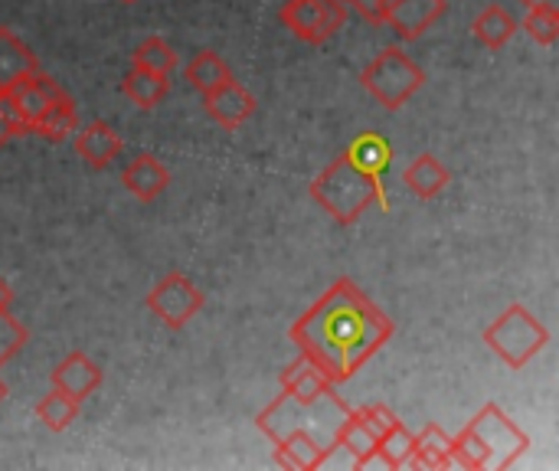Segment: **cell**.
<instances>
[{"label":"cell","mask_w":559,"mask_h":471,"mask_svg":"<svg viewBox=\"0 0 559 471\" xmlns=\"http://www.w3.org/2000/svg\"><path fill=\"white\" fill-rule=\"evenodd\" d=\"M393 321L370 295L350 282L337 279L295 325L292 341L334 387L347 384L383 344L393 338Z\"/></svg>","instance_id":"cell-1"},{"label":"cell","mask_w":559,"mask_h":471,"mask_svg":"<svg viewBox=\"0 0 559 471\" xmlns=\"http://www.w3.org/2000/svg\"><path fill=\"white\" fill-rule=\"evenodd\" d=\"M311 197H314L318 207H324V213H331L344 226L357 223L373 203H380V210H390V197H386L383 177L367 174L347 154L331 161L311 180Z\"/></svg>","instance_id":"cell-2"},{"label":"cell","mask_w":559,"mask_h":471,"mask_svg":"<svg viewBox=\"0 0 559 471\" xmlns=\"http://www.w3.org/2000/svg\"><path fill=\"white\" fill-rule=\"evenodd\" d=\"M350 413V407L334 393L328 390L324 397L318 400H295L292 393L282 390V397H275L255 420V426L272 439L278 443L282 436H292V433H308L314 436L324 449L334 452V439H337V429L344 423V416Z\"/></svg>","instance_id":"cell-3"},{"label":"cell","mask_w":559,"mask_h":471,"mask_svg":"<svg viewBox=\"0 0 559 471\" xmlns=\"http://www.w3.org/2000/svg\"><path fill=\"white\" fill-rule=\"evenodd\" d=\"M485 344H488L511 370H524V367L550 344V331L544 328L540 318H534L531 308L511 305L508 311H501V315L485 328Z\"/></svg>","instance_id":"cell-4"},{"label":"cell","mask_w":559,"mask_h":471,"mask_svg":"<svg viewBox=\"0 0 559 471\" xmlns=\"http://www.w3.org/2000/svg\"><path fill=\"white\" fill-rule=\"evenodd\" d=\"M360 85L386 108V111H400L423 85H426V72L419 69V62H413L400 46L383 49L364 72H360Z\"/></svg>","instance_id":"cell-5"},{"label":"cell","mask_w":559,"mask_h":471,"mask_svg":"<svg viewBox=\"0 0 559 471\" xmlns=\"http://www.w3.org/2000/svg\"><path fill=\"white\" fill-rule=\"evenodd\" d=\"M468 429L481 439L485 452H488V469L504 471L514 469L521 462V456L531 449V436L498 407V403H488L472 423Z\"/></svg>","instance_id":"cell-6"},{"label":"cell","mask_w":559,"mask_h":471,"mask_svg":"<svg viewBox=\"0 0 559 471\" xmlns=\"http://www.w3.org/2000/svg\"><path fill=\"white\" fill-rule=\"evenodd\" d=\"M278 16L295 39L318 46L341 33L347 20V3L344 0H288Z\"/></svg>","instance_id":"cell-7"},{"label":"cell","mask_w":559,"mask_h":471,"mask_svg":"<svg viewBox=\"0 0 559 471\" xmlns=\"http://www.w3.org/2000/svg\"><path fill=\"white\" fill-rule=\"evenodd\" d=\"M203 302H206V295H203L183 272L164 275V279L147 292V308L154 311V318H157L167 331L187 328V325L203 311Z\"/></svg>","instance_id":"cell-8"},{"label":"cell","mask_w":559,"mask_h":471,"mask_svg":"<svg viewBox=\"0 0 559 471\" xmlns=\"http://www.w3.org/2000/svg\"><path fill=\"white\" fill-rule=\"evenodd\" d=\"M7 98H10V105L16 108V115L23 118V125H26V131L33 134V125L39 121V115L56 102V98H62L66 95V89L52 79V75H46L43 69H36V72H29V75H23L10 92H3Z\"/></svg>","instance_id":"cell-9"},{"label":"cell","mask_w":559,"mask_h":471,"mask_svg":"<svg viewBox=\"0 0 559 471\" xmlns=\"http://www.w3.org/2000/svg\"><path fill=\"white\" fill-rule=\"evenodd\" d=\"M203 108H206V115H210L219 128L236 131V128H242V125L255 115L259 102H255V95H252L249 89H242L236 79H229V82H223V85L203 92Z\"/></svg>","instance_id":"cell-10"},{"label":"cell","mask_w":559,"mask_h":471,"mask_svg":"<svg viewBox=\"0 0 559 471\" xmlns=\"http://www.w3.org/2000/svg\"><path fill=\"white\" fill-rule=\"evenodd\" d=\"M386 10V26L400 39H419L436 20L445 16L449 3L445 0H383Z\"/></svg>","instance_id":"cell-11"},{"label":"cell","mask_w":559,"mask_h":471,"mask_svg":"<svg viewBox=\"0 0 559 471\" xmlns=\"http://www.w3.org/2000/svg\"><path fill=\"white\" fill-rule=\"evenodd\" d=\"M102 367L88 357V354H82V351H72L62 364H56V370L49 374V380H52V390H59V393H66V397H72L75 403H85L98 387H102Z\"/></svg>","instance_id":"cell-12"},{"label":"cell","mask_w":559,"mask_h":471,"mask_svg":"<svg viewBox=\"0 0 559 471\" xmlns=\"http://www.w3.org/2000/svg\"><path fill=\"white\" fill-rule=\"evenodd\" d=\"M121 187L131 193V197H138L141 203H151V200H157L167 187H170V170L154 157V154H138V157H131L128 164H124V170H121Z\"/></svg>","instance_id":"cell-13"},{"label":"cell","mask_w":559,"mask_h":471,"mask_svg":"<svg viewBox=\"0 0 559 471\" xmlns=\"http://www.w3.org/2000/svg\"><path fill=\"white\" fill-rule=\"evenodd\" d=\"M121 148H124V141L108 121H92L85 128H75V154L92 170H105L121 154Z\"/></svg>","instance_id":"cell-14"},{"label":"cell","mask_w":559,"mask_h":471,"mask_svg":"<svg viewBox=\"0 0 559 471\" xmlns=\"http://www.w3.org/2000/svg\"><path fill=\"white\" fill-rule=\"evenodd\" d=\"M36 69H39V59L33 56V49L10 26H0V95L10 92L23 75Z\"/></svg>","instance_id":"cell-15"},{"label":"cell","mask_w":559,"mask_h":471,"mask_svg":"<svg viewBox=\"0 0 559 471\" xmlns=\"http://www.w3.org/2000/svg\"><path fill=\"white\" fill-rule=\"evenodd\" d=\"M275 446V462L282 469H298V471H314L321 469L331 456V449H324L314 436L308 433H292V436H282Z\"/></svg>","instance_id":"cell-16"},{"label":"cell","mask_w":559,"mask_h":471,"mask_svg":"<svg viewBox=\"0 0 559 471\" xmlns=\"http://www.w3.org/2000/svg\"><path fill=\"white\" fill-rule=\"evenodd\" d=\"M334 449H344L350 456V466L354 469H367L373 459H377V436L370 433V426L357 416V410H350L337 429V439H334Z\"/></svg>","instance_id":"cell-17"},{"label":"cell","mask_w":559,"mask_h":471,"mask_svg":"<svg viewBox=\"0 0 559 471\" xmlns=\"http://www.w3.org/2000/svg\"><path fill=\"white\" fill-rule=\"evenodd\" d=\"M403 180H406V187H409L419 200H436V197L449 187L452 170H449L439 157L423 154V157H416V161L403 170Z\"/></svg>","instance_id":"cell-18"},{"label":"cell","mask_w":559,"mask_h":471,"mask_svg":"<svg viewBox=\"0 0 559 471\" xmlns=\"http://www.w3.org/2000/svg\"><path fill=\"white\" fill-rule=\"evenodd\" d=\"M406 469H452V436L429 423L419 436H416V449Z\"/></svg>","instance_id":"cell-19"},{"label":"cell","mask_w":559,"mask_h":471,"mask_svg":"<svg viewBox=\"0 0 559 471\" xmlns=\"http://www.w3.org/2000/svg\"><path fill=\"white\" fill-rule=\"evenodd\" d=\"M121 92L138 105V108H157L167 92H170V82L167 75H157L151 69H141V66H131L121 79Z\"/></svg>","instance_id":"cell-20"},{"label":"cell","mask_w":559,"mask_h":471,"mask_svg":"<svg viewBox=\"0 0 559 471\" xmlns=\"http://www.w3.org/2000/svg\"><path fill=\"white\" fill-rule=\"evenodd\" d=\"M472 33H475V39H478L481 46H488V49H504V46L511 43V36L518 33V20H514L501 3H491V7H485V10L475 16Z\"/></svg>","instance_id":"cell-21"},{"label":"cell","mask_w":559,"mask_h":471,"mask_svg":"<svg viewBox=\"0 0 559 471\" xmlns=\"http://www.w3.org/2000/svg\"><path fill=\"white\" fill-rule=\"evenodd\" d=\"M282 390L292 393L295 400H318V397H324L328 390H334V384H331L308 357H298L292 367H285V374H282Z\"/></svg>","instance_id":"cell-22"},{"label":"cell","mask_w":559,"mask_h":471,"mask_svg":"<svg viewBox=\"0 0 559 471\" xmlns=\"http://www.w3.org/2000/svg\"><path fill=\"white\" fill-rule=\"evenodd\" d=\"M183 79L203 95V92H210V89L229 82V79H233V69H229V62H226L219 52L203 49V52H197V56L183 66Z\"/></svg>","instance_id":"cell-23"},{"label":"cell","mask_w":559,"mask_h":471,"mask_svg":"<svg viewBox=\"0 0 559 471\" xmlns=\"http://www.w3.org/2000/svg\"><path fill=\"white\" fill-rule=\"evenodd\" d=\"M344 154H347L357 167H364L367 174H373V177H383V174L390 170V161H393V151H390L386 138H383V134H373V131L360 134Z\"/></svg>","instance_id":"cell-24"},{"label":"cell","mask_w":559,"mask_h":471,"mask_svg":"<svg viewBox=\"0 0 559 471\" xmlns=\"http://www.w3.org/2000/svg\"><path fill=\"white\" fill-rule=\"evenodd\" d=\"M75 128H79V108L69 95H62L39 115V121L33 125V134H43L49 141H62V138L75 134Z\"/></svg>","instance_id":"cell-25"},{"label":"cell","mask_w":559,"mask_h":471,"mask_svg":"<svg viewBox=\"0 0 559 471\" xmlns=\"http://www.w3.org/2000/svg\"><path fill=\"white\" fill-rule=\"evenodd\" d=\"M131 66H141V69H151V72H157V75H167V79H170V72L180 66V56H177V49H174L167 39L147 36V39L134 49Z\"/></svg>","instance_id":"cell-26"},{"label":"cell","mask_w":559,"mask_h":471,"mask_svg":"<svg viewBox=\"0 0 559 471\" xmlns=\"http://www.w3.org/2000/svg\"><path fill=\"white\" fill-rule=\"evenodd\" d=\"M79 407H82V403H75L72 397L52 390V393H46V397L36 403V420H39L49 433H62V429H69V426L75 423Z\"/></svg>","instance_id":"cell-27"},{"label":"cell","mask_w":559,"mask_h":471,"mask_svg":"<svg viewBox=\"0 0 559 471\" xmlns=\"http://www.w3.org/2000/svg\"><path fill=\"white\" fill-rule=\"evenodd\" d=\"M413 449H416V436H413L403 423H396V426L377 443V459H383L386 469H406L409 459H413Z\"/></svg>","instance_id":"cell-28"},{"label":"cell","mask_w":559,"mask_h":471,"mask_svg":"<svg viewBox=\"0 0 559 471\" xmlns=\"http://www.w3.org/2000/svg\"><path fill=\"white\" fill-rule=\"evenodd\" d=\"M524 33L540 43V46H554L559 39V7L554 3H537V7H527V16H524Z\"/></svg>","instance_id":"cell-29"},{"label":"cell","mask_w":559,"mask_h":471,"mask_svg":"<svg viewBox=\"0 0 559 471\" xmlns=\"http://www.w3.org/2000/svg\"><path fill=\"white\" fill-rule=\"evenodd\" d=\"M26 328L10 311H0V370L26 348Z\"/></svg>","instance_id":"cell-30"},{"label":"cell","mask_w":559,"mask_h":471,"mask_svg":"<svg viewBox=\"0 0 559 471\" xmlns=\"http://www.w3.org/2000/svg\"><path fill=\"white\" fill-rule=\"evenodd\" d=\"M357 416L370 426V433L377 436V443H380V439H383V436L400 423V420L393 416V410H386L383 403H367V407H360V410H357Z\"/></svg>","instance_id":"cell-31"},{"label":"cell","mask_w":559,"mask_h":471,"mask_svg":"<svg viewBox=\"0 0 559 471\" xmlns=\"http://www.w3.org/2000/svg\"><path fill=\"white\" fill-rule=\"evenodd\" d=\"M20 134H29V131H26L23 118L16 115V108L10 105V98L0 95V148H3L10 138H20Z\"/></svg>","instance_id":"cell-32"},{"label":"cell","mask_w":559,"mask_h":471,"mask_svg":"<svg viewBox=\"0 0 559 471\" xmlns=\"http://www.w3.org/2000/svg\"><path fill=\"white\" fill-rule=\"evenodd\" d=\"M350 3V10H357L367 23L373 26H383L386 23V10H383V0H344Z\"/></svg>","instance_id":"cell-33"},{"label":"cell","mask_w":559,"mask_h":471,"mask_svg":"<svg viewBox=\"0 0 559 471\" xmlns=\"http://www.w3.org/2000/svg\"><path fill=\"white\" fill-rule=\"evenodd\" d=\"M10 305H13V289H10V282L0 275V311H10Z\"/></svg>","instance_id":"cell-34"},{"label":"cell","mask_w":559,"mask_h":471,"mask_svg":"<svg viewBox=\"0 0 559 471\" xmlns=\"http://www.w3.org/2000/svg\"><path fill=\"white\" fill-rule=\"evenodd\" d=\"M527 7H537V3H554V7H559V0H524Z\"/></svg>","instance_id":"cell-35"},{"label":"cell","mask_w":559,"mask_h":471,"mask_svg":"<svg viewBox=\"0 0 559 471\" xmlns=\"http://www.w3.org/2000/svg\"><path fill=\"white\" fill-rule=\"evenodd\" d=\"M3 397H7V384L0 380V403H3Z\"/></svg>","instance_id":"cell-36"},{"label":"cell","mask_w":559,"mask_h":471,"mask_svg":"<svg viewBox=\"0 0 559 471\" xmlns=\"http://www.w3.org/2000/svg\"><path fill=\"white\" fill-rule=\"evenodd\" d=\"M121 3H134V0H121Z\"/></svg>","instance_id":"cell-37"}]
</instances>
